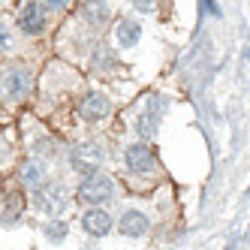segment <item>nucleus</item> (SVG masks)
<instances>
[{
    "mask_svg": "<svg viewBox=\"0 0 250 250\" xmlns=\"http://www.w3.org/2000/svg\"><path fill=\"white\" fill-rule=\"evenodd\" d=\"M112 193H115V184H112V178L109 175H87L82 187H79V202L84 205H100V202H109L112 199Z\"/></svg>",
    "mask_w": 250,
    "mask_h": 250,
    "instance_id": "obj_1",
    "label": "nucleus"
},
{
    "mask_svg": "<svg viewBox=\"0 0 250 250\" xmlns=\"http://www.w3.org/2000/svg\"><path fill=\"white\" fill-rule=\"evenodd\" d=\"M15 24H19L24 33H30V37L42 33V27H45V12H42V6L37 3V0H21L19 12H15Z\"/></svg>",
    "mask_w": 250,
    "mask_h": 250,
    "instance_id": "obj_2",
    "label": "nucleus"
},
{
    "mask_svg": "<svg viewBox=\"0 0 250 250\" xmlns=\"http://www.w3.org/2000/svg\"><path fill=\"white\" fill-rule=\"evenodd\" d=\"M69 163H73V169L79 175H97L100 172V163H103V154L97 145H79L73 148V154H69Z\"/></svg>",
    "mask_w": 250,
    "mask_h": 250,
    "instance_id": "obj_3",
    "label": "nucleus"
},
{
    "mask_svg": "<svg viewBox=\"0 0 250 250\" xmlns=\"http://www.w3.org/2000/svg\"><path fill=\"white\" fill-rule=\"evenodd\" d=\"M33 202H37V211H42V214H61V208L66 205L63 187H58V184H42L37 193H33Z\"/></svg>",
    "mask_w": 250,
    "mask_h": 250,
    "instance_id": "obj_4",
    "label": "nucleus"
},
{
    "mask_svg": "<svg viewBox=\"0 0 250 250\" xmlns=\"http://www.w3.org/2000/svg\"><path fill=\"white\" fill-rule=\"evenodd\" d=\"M109 112H112V103H109V97L100 94V91L84 94L82 103H79V115H82L84 121H103Z\"/></svg>",
    "mask_w": 250,
    "mask_h": 250,
    "instance_id": "obj_5",
    "label": "nucleus"
},
{
    "mask_svg": "<svg viewBox=\"0 0 250 250\" xmlns=\"http://www.w3.org/2000/svg\"><path fill=\"white\" fill-rule=\"evenodd\" d=\"M82 229H84L91 238H103V235H109V232H112V217H109V211H103V208H91V211H84V217H82Z\"/></svg>",
    "mask_w": 250,
    "mask_h": 250,
    "instance_id": "obj_6",
    "label": "nucleus"
},
{
    "mask_svg": "<svg viewBox=\"0 0 250 250\" xmlns=\"http://www.w3.org/2000/svg\"><path fill=\"white\" fill-rule=\"evenodd\" d=\"M118 229H121V235H127V238H142V235L151 232V220L142 211H124Z\"/></svg>",
    "mask_w": 250,
    "mask_h": 250,
    "instance_id": "obj_7",
    "label": "nucleus"
},
{
    "mask_svg": "<svg viewBox=\"0 0 250 250\" xmlns=\"http://www.w3.org/2000/svg\"><path fill=\"white\" fill-rule=\"evenodd\" d=\"M124 163H127L130 172L142 175V172L154 169V154L148 151V145H130L127 151H124Z\"/></svg>",
    "mask_w": 250,
    "mask_h": 250,
    "instance_id": "obj_8",
    "label": "nucleus"
},
{
    "mask_svg": "<svg viewBox=\"0 0 250 250\" xmlns=\"http://www.w3.org/2000/svg\"><path fill=\"white\" fill-rule=\"evenodd\" d=\"M19 178H21L24 187L40 190V187L45 184V169H42V163H37V160H24L21 169H19Z\"/></svg>",
    "mask_w": 250,
    "mask_h": 250,
    "instance_id": "obj_9",
    "label": "nucleus"
},
{
    "mask_svg": "<svg viewBox=\"0 0 250 250\" xmlns=\"http://www.w3.org/2000/svg\"><path fill=\"white\" fill-rule=\"evenodd\" d=\"M82 15L91 24H105L109 21V3H105V0H87L82 6Z\"/></svg>",
    "mask_w": 250,
    "mask_h": 250,
    "instance_id": "obj_10",
    "label": "nucleus"
},
{
    "mask_svg": "<svg viewBox=\"0 0 250 250\" xmlns=\"http://www.w3.org/2000/svg\"><path fill=\"white\" fill-rule=\"evenodd\" d=\"M118 42L121 45H136L139 42V24L130 21V19L118 21Z\"/></svg>",
    "mask_w": 250,
    "mask_h": 250,
    "instance_id": "obj_11",
    "label": "nucleus"
},
{
    "mask_svg": "<svg viewBox=\"0 0 250 250\" xmlns=\"http://www.w3.org/2000/svg\"><path fill=\"white\" fill-rule=\"evenodd\" d=\"M3 87H6L9 97H21L24 87H27V76L21 73V69H12V73L6 76V82H3Z\"/></svg>",
    "mask_w": 250,
    "mask_h": 250,
    "instance_id": "obj_12",
    "label": "nucleus"
},
{
    "mask_svg": "<svg viewBox=\"0 0 250 250\" xmlns=\"http://www.w3.org/2000/svg\"><path fill=\"white\" fill-rule=\"evenodd\" d=\"M21 208H24L21 196H9L6 208H3V223H15V220H19V214H21Z\"/></svg>",
    "mask_w": 250,
    "mask_h": 250,
    "instance_id": "obj_13",
    "label": "nucleus"
},
{
    "mask_svg": "<svg viewBox=\"0 0 250 250\" xmlns=\"http://www.w3.org/2000/svg\"><path fill=\"white\" fill-rule=\"evenodd\" d=\"M45 238L48 241H63L66 238V223H48L45 226Z\"/></svg>",
    "mask_w": 250,
    "mask_h": 250,
    "instance_id": "obj_14",
    "label": "nucleus"
},
{
    "mask_svg": "<svg viewBox=\"0 0 250 250\" xmlns=\"http://www.w3.org/2000/svg\"><path fill=\"white\" fill-rule=\"evenodd\" d=\"M9 45H12V37H9V30L0 24V51H6Z\"/></svg>",
    "mask_w": 250,
    "mask_h": 250,
    "instance_id": "obj_15",
    "label": "nucleus"
},
{
    "mask_svg": "<svg viewBox=\"0 0 250 250\" xmlns=\"http://www.w3.org/2000/svg\"><path fill=\"white\" fill-rule=\"evenodd\" d=\"M45 6L55 9V12H61V9H69V0H45Z\"/></svg>",
    "mask_w": 250,
    "mask_h": 250,
    "instance_id": "obj_16",
    "label": "nucleus"
},
{
    "mask_svg": "<svg viewBox=\"0 0 250 250\" xmlns=\"http://www.w3.org/2000/svg\"><path fill=\"white\" fill-rule=\"evenodd\" d=\"M205 6H208L211 15H220V9H217V3H214V0H205Z\"/></svg>",
    "mask_w": 250,
    "mask_h": 250,
    "instance_id": "obj_17",
    "label": "nucleus"
},
{
    "mask_svg": "<svg viewBox=\"0 0 250 250\" xmlns=\"http://www.w3.org/2000/svg\"><path fill=\"white\" fill-rule=\"evenodd\" d=\"M136 6H139V9H145V12H148V6H151V0H136Z\"/></svg>",
    "mask_w": 250,
    "mask_h": 250,
    "instance_id": "obj_18",
    "label": "nucleus"
}]
</instances>
